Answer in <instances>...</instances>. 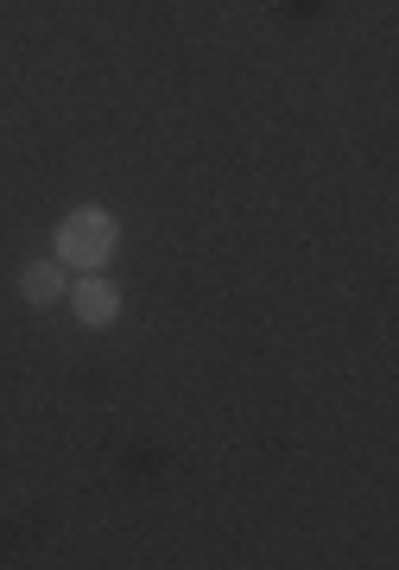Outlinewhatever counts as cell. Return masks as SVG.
Masks as SVG:
<instances>
[{
  "label": "cell",
  "instance_id": "cell-3",
  "mask_svg": "<svg viewBox=\"0 0 399 570\" xmlns=\"http://www.w3.org/2000/svg\"><path fill=\"white\" fill-rule=\"evenodd\" d=\"M64 292H70V279H64V266L51 261V254H45V261H32L20 273V298L32 311H51V305H64Z\"/></svg>",
  "mask_w": 399,
  "mask_h": 570
},
{
  "label": "cell",
  "instance_id": "cell-1",
  "mask_svg": "<svg viewBox=\"0 0 399 570\" xmlns=\"http://www.w3.org/2000/svg\"><path fill=\"white\" fill-rule=\"evenodd\" d=\"M120 254V216L115 209H70L51 228V261L77 266V273H108V261Z\"/></svg>",
  "mask_w": 399,
  "mask_h": 570
},
{
  "label": "cell",
  "instance_id": "cell-2",
  "mask_svg": "<svg viewBox=\"0 0 399 570\" xmlns=\"http://www.w3.org/2000/svg\"><path fill=\"white\" fill-rule=\"evenodd\" d=\"M64 305H70V317H77L82 330H108L120 317V285L108 279V273H82V279L64 292Z\"/></svg>",
  "mask_w": 399,
  "mask_h": 570
}]
</instances>
